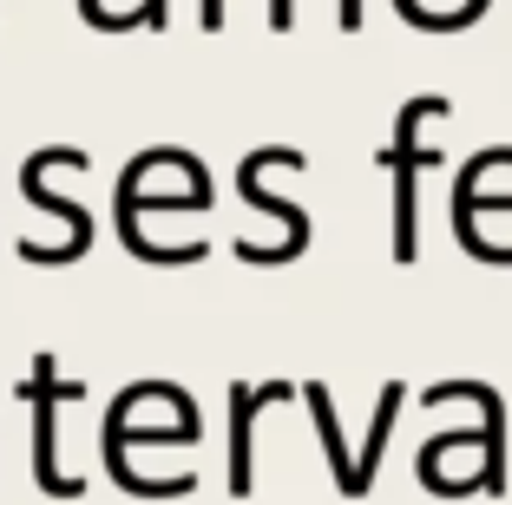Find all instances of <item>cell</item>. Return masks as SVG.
Here are the masks:
<instances>
[{"instance_id": "obj_1", "label": "cell", "mask_w": 512, "mask_h": 505, "mask_svg": "<svg viewBox=\"0 0 512 505\" xmlns=\"http://www.w3.org/2000/svg\"><path fill=\"white\" fill-rule=\"evenodd\" d=\"M60 361L53 355H40L33 361V374H27V407H33V479H40V492H53V499H79V479H66L60 473V453H53V433H60V401H79V381H60Z\"/></svg>"}, {"instance_id": "obj_2", "label": "cell", "mask_w": 512, "mask_h": 505, "mask_svg": "<svg viewBox=\"0 0 512 505\" xmlns=\"http://www.w3.org/2000/svg\"><path fill=\"white\" fill-rule=\"evenodd\" d=\"M440 112H447V99H414L401 112V125H394V145L381 151V164L394 171V263H414V250H421V243H414V217H421V210H414V171H421L427 158L414 151V138H421V125L440 119Z\"/></svg>"}, {"instance_id": "obj_3", "label": "cell", "mask_w": 512, "mask_h": 505, "mask_svg": "<svg viewBox=\"0 0 512 505\" xmlns=\"http://www.w3.org/2000/svg\"><path fill=\"white\" fill-rule=\"evenodd\" d=\"M276 401H289V381H263V387L237 381L230 387V492H237V499L256 486V473H250V427H256V414L276 407Z\"/></svg>"}, {"instance_id": "obj_4", "label": "cell", "mask_w": 512, "mask_h": 505, "mask_svg": "<svg viewBox=\"0 0 512 505\" xmlns=\"http://www.w3.org/2000/svg\"><path fill=\"white\" fill-rule=\"evenodd\" d=\"M467 394L473 407L486 414V427H480V492H506V440H499V394L493 387H480V381H453V387H427V407H447V401H460Z\"/></svg>"}, {"instance_id": "obj_5", "label": "cell", "mask_w": 512, "mask_h": 505, "mask_svg": "<svg viewBox=\"0 0 512 505\" xmlns=\"http://www.w3.org/2000/svg\"><path fill=\"white\" fill-rule=\"evenodd\" d=\"M302 401H309V420H316V440H322V453H329V479H335V492L342 499H362V473H355V453H348V440H342V427H335V407H329V387H302Z\"/></svg>"}, {"instance_id": "obj_6", "label": "cell", "mask_w": 512, "mask_h": 505, "mask_svg": "<svg viewBox=\"0 0 512 505\" xmlns=\"http://www.w3.org/2000/svg\"><path fill=\"white\" fill-rule=\"evenodd\" d=\"M204 27H224V0H204Z\"/></svg>"}]
</instances>
